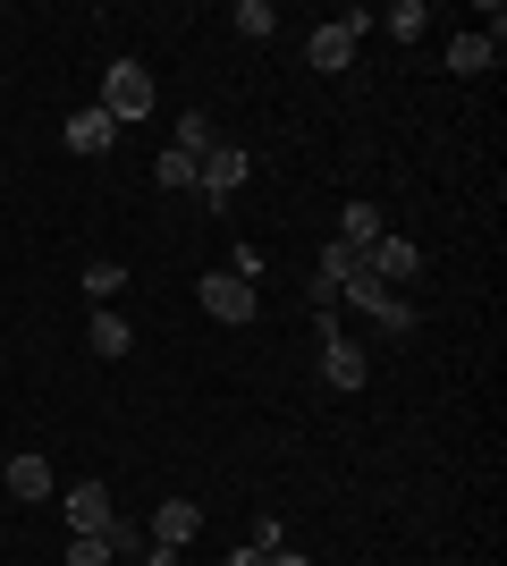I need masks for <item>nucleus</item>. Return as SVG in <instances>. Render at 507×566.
I'll return each instance as SVG.
<instances>
[{
  "mask_svg": "<svg viewBox=\"0 0 507 566\" xmlns=\"http://www.w3.org/2000/svg\"><path fill=\"white\" fill-rule=\"evenodd\" d=\"M229 566H271V558H263V549H237V558H229Z\"/></svg>",
  "mask_w": 507,
  "mask_h": 566,
  "instance_id": "obj_23",
  "label": "nucleus"
},
{
  "mask_svg": "<svg viewBox=\"0 0 507 566\" xmlns=\"http://www.w3.org/2000/svg\"><path fill=\"white\" fill-rule=\"evenodd\" d=\"M363 25H372L363 9H356V18H330V25H314V43H305V60H314L321 76L356 69V43H363Z\"/></svg>",
  "mask_w": 507,
  "mask_h": 566,
  "instance_id": "obj_4",
  "label": "nucleus"
},
{
  "mask_svg": "<svg viewBox=\"0 0 507 566\" xmlns=\"http://www.w3.org/2000/svg\"><path fill=\"white\" fill-rule=\"evenodd\" d=\"M85 347H94L102 364H119V355L136 347V331H127V322H119L110 305H94V322H85Z\"/></svg>",
  "mask_w": 507,
  "mask_h": 566,
  "instance_id": "obj_13",
  "label": "nucleus"
},
{
  "mask_svg": "<svg viewBox=\"0 0 507 566\" xmlns=\"http://www.w3.org/2000/svg\"><path fill=\"white\" fill-rule=\"evenodd\" d=\"M60 136H68V153H110V144H119V118L102 111V102H85V111H76Z\"/></svg>",
  "mask_w": 507,
  "mask_h": 566,
  "instance_id": "obj_8",
  "label": "nucleus"
},
{
  "mask_svg": "<svg viewBox=\"0 0 507 566\" xmlns=\"http://www.w3.org/2000/svg\"><path fill=\"white\" fill-rule=\"evenodd\" d=\"M389 34H398V43H423V25H432V18H423V0H398V9H389Z\"/></svg>",
  "mask_w": 507,
  "mask_h": 566,
  "instance_id": "obj_18",
  "label": "nucleus"
},
{
  "mask_svg": "<svg viewBox=\"0 0 507 566\" xmlns=\"http://www.w3.org/2000/svg\"><path fill=\"white\" fill-rule=\"evenodd\" d=\"M389 237V220H381V203H347V212H338V245H356V254H372V245H381Z\"/></svg>",
  "mask_w": 507,
  "mask_h": 566,
  "instance_id": "obj_11",
  "label": "nucleus"
},
{
  "mask_svg": "<svg viewBox=\"0 0 507 566\" xmlns=\"http://www.w3.org/2000/svg\"><path fill=\"white\" fill-rule=\"evenodd\" d=\"M152 178H161L169 195H194V178H203V161H194V153H178V144H169L161 161H152Z\"/></svg>",
  "mask_w": 507,
  "mask_h": 566,
  "instance_id": "obj_15",
  "label": "nucleus"
},
{
  "mask_svg": "<svg viewBox=\"0 0 507 566\" xmlns=\"http://www.w3.org/2000/svg\"><path fill=\"white\" fill-rule=\"evenodd\" d=\"M194 296H203V313H212V322H229V331H245V322H254V305H263V296H254V280H237V271H203V280H194Z\"/></svg>",
  "mask_w": 507,
  "mask_h": 566,
  "instance_id": "obj_3",
  "label": "nucleus"
},
{
  "mask_svg": "<svg viewBox=\"0 0 507 566\" xmlns=\"http://www.w3.org/2000/svg\"><path fill=\"white\" fill-rule=\"evenodd\" d=\"M194 533H203V507H194V499H161V507H152V533H145V542H161V549H187Z\"/></svg>",
  "mask_w": 507,
  "mask_h": 566,
  "instance_id": "obj_7",
  "label": "nucleus"
},
{
  "mask_svg": "<svg viewBox=\"0 0 507 566\" xmlns=\"http://www.w3.org/2000/svg\"><path fill=\"white\" fill-rule=\"evenodd\" d=\"M245 178H254V161H245L237 144H212V153H203V178H194V195H203V203L220 212V203H229V195H237Z\"/></svg>",
  "mask_w": 507,
  "mask_h": 566,
  "instance_id": "obj_5",
  "label": "nucleus"
},
{
  "mask_svg": "<svg viewBox=\"0 0 507 566\" xmlns=\"http://www.w3.org/2000/svg\"><path fill=\"white\" fill-rule=\"evenodd\" d=\"M363 271H372L381 287H406L414 271H423V245H414V237H381V245L363 254Z\"/></svg>",
  "mask_w": 507,
  "mask_h": 566,
  "instance_id": "obj_6",
  "label": "nucleus"
},
{
  "mask_svg": "<svg viewBox=\"0 0 507 566\" xmlns=\"http://www.w3.org/2000/svg\"><path fill=\"white\" fill-rule=\"evenodd\" d=\"M363 373H372V364H363L356 338H330V347H321V380H330V389H363Z\"/></svg>",
  "mask_w": 507,
  "mask_h": 566,
  "instance_id": "obj_12",
  "label": "nucleus"
},
{
  "mask_svg": "<svg viewBox=\"0 0 507 566\" xmlns=\"http://www.w3.org/2000/svg\"><path fill=\"white\" fill-rule=\"evenodd\" d=\"M9 491H18V499H51V465L34 449H18V457H9Z\"/></svg>",
  "mask_w": 507,
  "mask_h": 566,
  "instance_id": "obj_14",
  "label": "nucleus"
},
{
  "mask_svg": "<svg viewBox=\"0 0 507 566\" xmlns=\"http://www.w3.org/2000/svg\"><path fill=\"white\" fill-rule=\"evenodd\" d=\"M127 287V262H85V296H119Z\"/></svg>",
  "mask_w": 507,
  "mask_h": 566,
  "instance_id": "obj_19",
  "label": "nucleus"
},
{
  "mask_svg": "<svg viewBox=\"0 0 507 566\" xmlns=\"http://www.w3.org/2000/svg\"><path fill=\"white\" fill-rule=\"evenodd\" d=\"M490 60H499V25H465L457 43H448V69L457 76H483Z\"/></svg>",
  "mask_w": 507,
  "mask_h": 566,
  "instance_id": "obj_10",
  "label": "nucleus"
},
{
  "mask_svg": "<svg viewBox=\"0 0 507 566\" xmlns=\"http://www.w3.org/2000/svg\"><path fill=\"white\" fill-rule=\"evenodd\" d=\"M338 305L372 313V322H381V338H414V305H406V296H398V287H381V280H372V271H363V262H356V280L338 287Z\"/></svg>",
  "mask_w": 507,
  "mask_h": 566,
  "instance_id": "obj_1",
  "label": "nucleus"
},
{
  "mask_svg": "<svg viewBox=\"0 0 507 566\" xmlns=\"http://www.w3.org/2000/svg\"><path fill=\"white\" fill-rule=\"evenodd\" d=\"M169 144H178V153H194V161H203V153H212V118H203V111H178V136H169Z\"/></svg>",
  "mask_w": 507,
  "mask_h": 566,
  "instance_id": "obj_17",
  "label": "nucleus"
},
{
  "mask_svg": "<svg viewBox=\"0 0 507 566\" xmlns=\"http://www.w3.org/2000/svg\"><path fill=\"white\" fill-rule=\"evenodd\" d=\"M229 25H237L245 43H263L271 25H279V9H271V0H237V9H229Z\"/></svg>",
  "mask_w": 507,
  "mask_h": 566,
  "instance_id": "obj_16",
  "label": "nucleus"
},
{
  "mask_svg": "<svg viewBox=\"0 0 507 566\" xmlns=\"http://www.w3.org/2000/svg\"><path fill=\"white\" fill-rule=\"evenodd\" d=\"M271 566H314V558H296V549H279V558H271Z\"/></svg>",
  "mask_w": 507,
  "mask_h": 566,
  "instance_id": "obj_24",
  "label": "nucleus"
},
{
  "mask_svg": "<svg viewBox=\"0 0 507 566\" xmlns=\"http://www.w3.org/2000/svg\"><path fill=\"white\" fill-rule=\"evenodd\" d=\"M102 111L119 118V127L152 118V69H145V60H110V76H102Z\"/></svg>",
  "mask_w": 507,
  "mask_h": 566,
  "instance_id": "obj_2",
  "label": "nucleus"
},
{
  "mask_svg": "<svg viewBox=\"0 0 507 566\" xmlns=\"http://www.w3.org/2000/svg\"><path fill=\"white\" fill-rule=\"evenodd\" d=\"M68 566H110V542L102 533H68Z\"/></svg>",
  "mask_w": 507,
  "mask_h": 566,
  "instance_id": "obj_21",
  "label": "nucleus"
},
{
  "mask_svg": "<svg viewBox=\"0 0 507 566\" xmlns=\"http://www.w3.org/2000/svg\"><path fill=\"white\" fill-rule=\"evenodd\" d=\"M245 549H263V558H279V549H288V524H279V516H254V533H245Z\"/></svg>",
  "mask_w": 507,
  "mask_h": 566,
  "instance_id": "obj_20",
  "label": "nucleus"
},
{
  "mask_svg": "<svg viewBox=\"0 0 507 566\" xmlns=\"http://www.w3.org/2000/svg\"><path fill=\"white\" fill-rule=\"evenodd\" d=\"M178 558H187V549H161V542H145V558H136V566H178Z\"/></svg>",
  "mask_w": 507,
  "mask_h": 566,
  "instance_id": "obj_22",
  "label": "nucleus"
},
{
  "mask_svg": "<svg viewBox=\"0 0 507 566\" xmlns=\"http://www.w3.org/2000/svg\"><path fill=\"white\" fill-rule=\"evenodd\" d=\"M60 507H68V533H110V516H119V507H110V491H102V482H76V491L60 499Z\"/></svg>",
  "mask_w": 507,
  "mask_h": 566,
  "instance_id": "obj_9",
  "label": "nucleus"
}]
</instances>
